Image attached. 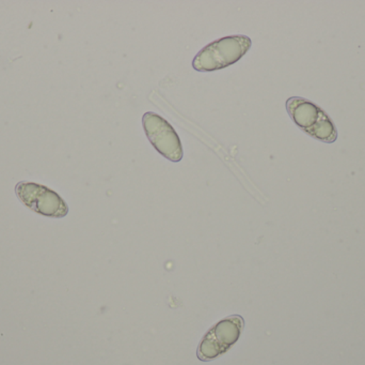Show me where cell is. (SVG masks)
Wrapping results in <instances>:
<instances>
[{
    "label": "cell",
    "instance_id": "6da1fadb",
    "mask_svg": "<svg viewBox=\"0 0 365 365\" xmlns=\"http://www.w3.org/2000/svg\"><path fill=\"white\" fill-rule=\"evenodd\" d=\"M252 41L249 36H225L206 45L195 55L192 61L195 70L212 72L236 64L251 49Z\"/></svg>",
    "mask_w": 365,
    "mask_h": 365
},
{
    "label": "cell",
    "instance_id": "7a4b0ae2",
    "mask_svg": "<svg viewBox=\"0 0 365 365\" xmlns=\"http://www.w3.org/2000/svg\"><path fill=\"white\" fill-rule=\"evenodd\" d=\"M287 111L296 126L324 143H334L338 131L329 116L314 103L299 96L287 101Z\"/></svg>",
    "mask_w": 365,
    "mask_h": 365
},
{
    "label": "cell",
    "instance_id": "3957f363",
    "mask_svg": "<svg viewBox=\"0 0 365 365\" xmlns=\"http://www.w3.org/2000/svg\"><path fill=\"white\" fill-rule=\"evenodd\" d=\"M244 319L238 315L222 319L210 328L197 347V356L202 361H210L227 353L240 339Z\"/></svg>",
    "mask_w": 365,
    "mask_h": 365
},
{
    "label": "cell",
    "instance_id": "277c9868",
    "mask_svg": "<svg viewBox=\"0 0 365 365\" xmlns=\"http://www.w3.org/2000/svg\"><path fill=\"white\" fill-rule=\"evenodd\" d=\"M17 197L32 211L48 218H63L68 214L66 201L51 189L34 182L21 181L15 188Z\"/></svg>",
    "mask_w": 365,
    "mask_h": 365
},
{
    "label": "cell",
    "instance_id": "5b68a950",
    "mask_svg": "<svg viewBox=\"0 0 365 365\" xmlns=\"http://www.w3.org/2000/svg\"><path fill=\"white\" fill-rule=\"evenodd\" d=\"M143 129L150 143L171 162H180L184 156L179 135L166 119L158 114L145 113L143 117Z\"/></svg>",
    "mask_w": 365,
    "mask_h": 365
}]
</instances>
